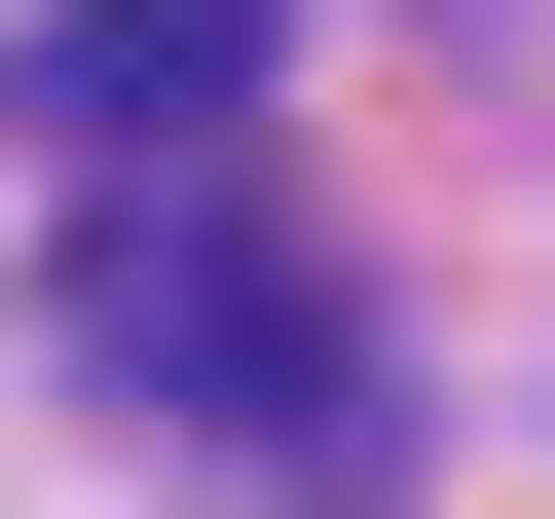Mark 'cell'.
<instances>
[{
  "mask_svg": "<svg viewBox=\"0 0 555 519\" xmlns=\"http://www.w3.org/2000/svg\"><path fill=\"white\" fill-rule=\"evenodd\" d=\"M259 38H297V0H75V38H38V149H149V186H185V149L259 112Z\"/></svg>",
  "mask_w": 555,
  "mask_h": 519,
  "instance_id": "7a4b0ae2",
  "label": "cell"
},
{
  "mask_svg": "<svg viewBox=\"0 0 555 519\" xmlns=\"http://www.w3.org/2000/svg\"><path fill=\"white\" fill-rule=\"evenodd\" d=\"M75 371H112V408H185L222 482H371V408H334V298H297L259 223H149L112 298H75Z\"/></svg>",
  "mask_w": 555,
  "mask_h": 519,
  "instance_id": "6da1fadb",
  "label": "cell"
}]
</instances>
